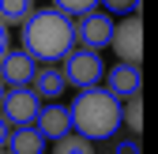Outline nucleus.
I'll use <instances>...</instances> for the list:
<instances>
[{
  "mask_svg": "<svg viewBox=\"0 0 158 154\" xmlns=\"http://www.w3.org/2000/svg\"><path fill=\"white\" fill-rule=\"evenodd\" d=\"M23 49L42 64L68 60V53H75V23L56 8L34 11L23 23Z\"/></svg>",
  "mask_w": 158,
  "mask_h": 154,
  "instance_id": "nucleus-1",
  "label": "nucleus"
},
{
  "mask_svg": "<svg viewBox=\"0 0 158 154\" xmlns=\"http://www.w3.org/2000/svg\"><path fill=\"white\" fill-rule=\"evenodd\" d=\"M68 109H72V128H75V136H83V139H90V143L109 139V136H117V128H121V98L109 94L106 87L79 90Z\"/></svg>",
  "mask_w": 158,
  "mask_h": 154,
  "instance_id": "nucleus-2",
  "label": "nucleus"
},
{
  "mask_svg": "<svg viewBox=\"0 0 158 154\" xmlns=\"http://www.w3.org/2000/svg\"><path fill=\"white\" fill-rule=\"evenodd\" d=\"M60 71H64L68 87H75V90H90V87H98V83L106 79L102 53H94V49H75V53H68V60L60 64Z\"/></svg>",
  "mask_w": 158,
  "mask_h": 154,
  "instance_id": "nucleus-3",
  "label": "nucleus"
},
{
  "mask_svg": "<svg viewBox=\"0 0 158 154\" xmlns=\"http://www.w3.org/2000/svg\"><path fill=\"white\" fill-rule=\"evenodd\" d=\"M0 113L8 117V124L15 128H27V124H38V113H42V98H38L34 87H11L0 102Z\"/></svg>",
  "mask_w": 158,
  "mask_h": 154,
  "instance_id": "nucleus-4",
  "label": "nucleus"
},
{
  "mask_svg": "<svg viewBox=\"0 0 158 154\" xmlns=\"http://www.w3.org/2000/svg\"><path fill=\"white\" fill-rule=\"evenodd\" d=\"M113 34H117V23L106 11H90L83 19H75V42L83 45V49L102 53L106 45H113Z\"/></svg>",
  "mask_w": 158,
  "mask_h": 154,
  "instance_id": "nucleus-5",
  "label": "nucleus"
},
{
  "mask_svg": "<svg viewBox=\"0 0 158 154\" xmlns=\"http://www.w3.org/2000/svg\"><path fill=\"white\" fill-rule=\"evenodd\" d=\"M113 49H117V56H121L124 64H139L143 60V23H139V15H128L124 23L117 26Z\"/></svg>",
  "mask_w": 158,
  "mask_h": 154,
  "instance_id": "nucleus-6",
  "label": "nucleus"
},
{
  "mask_svg": "<svg viewBox=\"0 0 158 154\" xmlns=\"http://www.w3.org/2000/svg\"><path fill=\"white\" fill-rule=\"evenodd\" d=\"M38 75V60L27 53V49H8V56L0 60V79H4V87H30Z\"/></svg>",
  "mask_w": 158,
  "mask_h": 154,
  "instance_id": "nucleus-7",
  "label": "nucleus"
},
{
  "mask_svg": "<svg viewBox=\"0 0 158 154\" xmlns=\"http://www.w3.org/2000/svg\"><path fill=\"white\" fill-rule=\"evenodd\" d=\"M38 132L45 136V143H60L64 136H72V109L60 102H49L38 113Z\"/></svg>",
  "mask_w": 158,
  "mask_h": 154,
  "instance_id": "nucleus-8",
  "label": "nucleus"
},
{
  "mask_svg": "<svg viewBox=\"0 0 158 154\" xmlns=\"http://www.w3.org/2000/svg\"><path fill=\"white\" fill-rule=\"evenodd\" d=\"M139 87H143V75H139V64H113L109 71H106V90L109 94H117V98H135L139 94Z\"/></svg>",
  "mask_w": 158,
  "mask_h": 154,
  "instance_id": "nucleus-9",
  "label": "nucleus"
},
{
  "mask_svg": "<svg viewBox=\"0 0 158 154\" xmlns=\"http://www.w3.org/2000/svg\"><path fill=\"white\" fill-rule=\"evenodd\" d=\"M30 87L38 90V98H53V102H56V98L68 90V79H64V71L56 68V64H42Z\"/></svg>",
  "mask_w": 158,
  "mask_h": 154,
  "instance_id": "nucleus-10",
  "label": "nucleus"
},
{
  "mask_svg": "<svg viewBox=\"0 0 158 154\" xmlns=\"http://www.w3.org/2000/svg\"><path fill=\"white\" fill-rule=\"evenodd\" d=\"M8 150H11V154H45V136H42L34 124L15 128L11 139H8Z\"/></svg>",
  "mask_w": 158,
  "mask_h": 154,
  "instance_id": "nucleus-11",
  "label": "nucleus"
},
{
  "mask_svg": "<svg viewBox=\"0 0 158 154\" xmlns=\"http://www.w3.org/2000/svg\"><path fill=\"white\" fill-rule=\"evenodd\" d=\"M34 15V0H0V23L4 26H23Z\"/></svg>",
  "mask_w": 158,
  "mask_h": 154,
  "instance_id": "nucleus-12",
  "label": "nucleus"
},
{
  "mask_svg": "<svg viewBox=\"0 0 158 154\" xmlns=\"http://www.w3.org/2000/svg\"><path fill=\"white\" fill-rule=\"evenodd\" d=\"M56 11H64L68 19H83L90 11H98V0H53Z\"/></svg>",
  "mask_w": 158,
  "mask_h": 154,
  "instance_id": "nucleus-13",
  "label": "nucleus"
},
{
  "mask_svg": "<svg viewBox=\"0 0 158 154\" xmlns=\"http://www.w3.org/2000/svg\"><path fill=\"white\" fill-rule=\"evenodd\" d=\"M53 154H94V143L83 139V136H64L60 143H56Z\"/></svg>",
  "mask_w": 158,
  "mask_h": 154,
  "instance_id": "nucleus-14",
  "label": "nucleus"
},
{
  "mask_svg": "<svg viewBox=\"0 0 158 154\" xmlns=\"http://www.w3.org/2000/svg\"><path fill=\"white\" fill-rule=\"evenodd\" d=\"M102 4L109 8V11H117V15H139V0H102Z\"/></svg>",
  "mask_w": 158,
  "mask_h": 154,
  "instance_id": "nucleus-15",
  "label": "nucleus"
},
{
  "mask_svg": "<svg viewBox=\"0 0 158 154\" xmlns=\"http://www.w3.org/2000/svg\"><path fill=\"white\" fill-rule=\"evenodd\" d=\"M8 139H11V132H8V117L0 113V150H8Z\"/></svg>",
  "mask_w": 158,
  "mask_h": 154,
  "instance_id": "nucleus-16",
  "label": "nucleus"
},
{
  "mask_svg": "<svg viewBox=\"0 0 158 154\" xmlns=\"http://www.w3.org/2000/svg\"><path fill=\"white\" fill-rule=\"evenodd\" d=\"M4 56H8V26L0 23V60H4Z\"/></svg>",
  "mask_w": 158,
  "mask_h": 154,
  "instance_id": "nucleus-17",
  "label": "nucleus"
},
{
  "mask_svg": "<svg viewBox=\"0 0 158 154\" xmlns=\"http://www.w3.org/2000/svg\"><path fill=\"white\" fill-rule=\"evenodd\" d=\"M4 94H8V87H4V79H0V102H4Z\"/></svg>",
  "mask_w": 158,
  "mask_h": 154,
  "instance_id": "nucleus-18",
  "label": "nucleus"
},
{
  "mask_svg": "<svg viewBox=\"0 0 158 154\" xmlns=\"http://www.w3.org/2000/svg\"><path fill=\"white\" fill-rule=\"evenodd\" d=\"M0 154H11V150H0Z\"/></svg>",
  "mask_w": 158,
  "mask_h": 154,
  "instance_id": "nucleus-19",
  "label": "nucleus"
}]
</instances>
